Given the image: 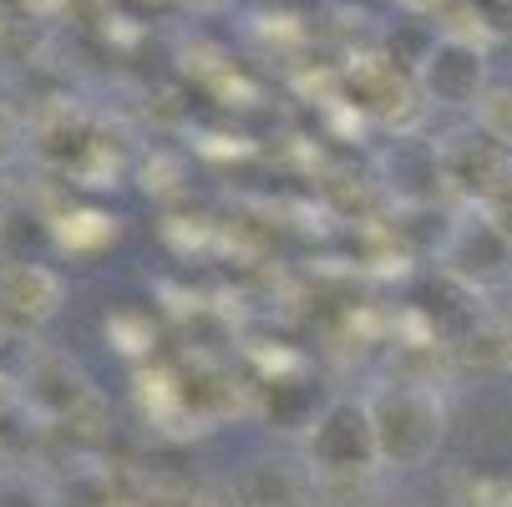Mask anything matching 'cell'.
Masks as SVG:
<instances>
[{
	"label": "cell",
	"mask_w": 512,
	"mask_h": 507,
	"mask_svg": "<svg viewBox=\"0 0 512 507\" xmlns=\"http://www.w3.org/2000/svg\"><path fill=\"white\" fill-rule=\"evenodd\" d=\"M381 467H421L442 447V401L416 386H386L371 401Z\"/></svg>",
	"instance_id": "obj_1"
},
{
	"label": "cell",
	"mask_w": 512,
	"mask_h": 507,
	"mask_svg": "<svg viewBox=\"0 0 512 507\" xmlns=\"http://www.w3.org/2000/svg\"><path fill=\"white\" fill-rule=\"evenodd\" d=\"M87 239H112V224L102 219V213H71V219H66V229H61V244L66 249H92Z\"/></svg>",
	"instance_id": "obj_5"
},
{
	"label": "cell",
	"mask_w": 512,
	"mask_h": 507,
	"mask_svg": "<svg viewBox=\"0 0 512 507\" xmlns=\"http://www.w3.org/2000/svg\"><path fill=\"white\" fill-rule=\"evenodd\" d=\"M61 305V279L41 264H16L0 274V310H11L16 320H51Z\"/></svg>",
	"instance_id": "obj_4"
},
{
	"label": "cell",
	"mask_w": 512,
	"mask_h": 507,
	"mask_svg": "<svg viewBox=\"0 0 512 507\" xmlns=\"http://www.w3.org/2000/svg\"><path fill=\"white\" fill-rule=\"evenodd\" d=\"M310 457L315 467H325L330 477H355L371 472L381 462L376 452V426H371V406L355 401H335L320 411L315 431H310Z\"/></svg>",
	"instance_id": "obj_2"
},
{
	"label": "cell",
	"mask_w": 512,
	"mask_h": 507,
	"mask_svg": "<svg viewBox=\"0 0 512 507\" xmlns=\"http://www.w3.org/2000/svg\"><path fill=\"white\" fill-rule=\"evenodd\" d=\"M421 87L436 107H482L487 97V61L482 46L447 36L421 56Z\"/></svg>",
	"instance_id": "obj_3"
}]
</instances>
